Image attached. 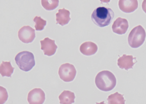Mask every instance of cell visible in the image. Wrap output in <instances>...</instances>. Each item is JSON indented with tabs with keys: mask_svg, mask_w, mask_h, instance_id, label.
<instances>
[{
	"mask_svg": "<svg viewBox=\"0 0 146 104\" xmlns=\"http://www.w3.org/2000/svg\"><path fill=\"white\" fill-rule=\"evenodd\" d=\"M114 17V11L111 9L100 6L95 9L91 14V20L98 27H104L111 24Z\"/></svg>",
	"mask_w": 146,
	"mask_h": 104,
	"instance_id": "6da1fadb",
	"label": "cell"
},
{
	"mask_svg": "<svg viewBox=\"0 0 146 104\" xmlns=\"http://www.w3.org/2000/svg\"><path fill=\"white\" fill-rule=\"evenodd\" d=\"M95 83L97 88L103 92L112 90L116 84L115 77L111 72L104 70L97 74L95 78Z\"/></svg>",
	"mask_w": 146,
	"mask_h": 104,
	"instance_id": "7a4b0ae2",
	"label": "cell"
},
{
	"mask_svg": "<svg viewBox=\"0 0 146 104\" xmlns=\"http://www.w3.org/2000/svg\"><path fill=\"white\" fill-rule=\"evenodd\" d=\"M15 61L20 69L26 72L30 71L35 65L34 55L29 51H22L17 53Z\"/></svg>",
	"mask_w": 146,
	"mask_h": 104,
	"instance_id": "3957f363",
	"label": "cell"
},
{
	"mask_svg": "<svg viewBox=\"0 0 146 104\" xmlns=\"http://www.w3.org/2000/svg\"><path fill=\"white\" fill-rule=\"evenodd\" d=\"M146 33L141 25L134 27L131 31L128 37V42L132 48H138L143 45L146 39Z\"/></svg>",
	"mask_w": 146,
	"mask_h": 104,
	"instance_id": "277c9868",
	"label": "cell"
},
{
	"mask_svg": "<svg viewBox=\"0 0 146 104\" xmlns=\"http://www.w3.org/2000/svg\"><path fill=\"white\" fill-rule=\"evenodd\" d=\"M76 70L74 66L69 63L62 64L58 69L59 77L66 83L73 81L76 77Z\"/></svg>",
	"mask_w": 146,
	"mask_h": 104,
	"instance_id": "5b68a950",
	"label": "cell"
},
{
	"mask_svg": "<svg viewBox=\"0 0 146 104\" xmlns=\"http://www.w3.org/2000/svg\"><path fill=\"white\" fill-rule=\"evenodd\" d=\"M18 37L20 40L23 43H32L35 38V31L29 25L23 26L18 31Z\"/></svg>",
	"mask_w": 146,
	"mask_h": 104,
	"instance_id": "8992f818",
	"label": "cell"
},
{
	"mask_svg": "<svg viewBox=\"0 0 146 104\" xmlns=\"http://www.w3.org/2000/svg\"><path fill=\"white\" fill-rule=\"evenodd\" d=\"M45 101V94L41 88H34L29 92L27 101L29 104H43Z\"/></svg>",
	"mask_w": 146,
	"mask_h": 104,
	"instance_id": "52a82bcc",
	"label": "cell"
},
{
	"mask_svg": "<svg viewBox=\"0 0 146 104\" xmlns=\"http://www.w3.org/2000/svg\"><path fill=\"white\" fill-rule=\"evenodd\" d=\"M40 42L41 50L43 51L45 55L51 56L56 53L58 46L55 44L54 40L46 37Z\"/></svg>",
	"mask_w": 146,
	"mask_h": 104,
	"instance_id": "ba28073f",
	"label": "cell"
},
{
	"mask_svg": "<svg viewBox=\"0 0 146 104\" xmlns=\"http://www.w3.org/2000/svg\"><path fill=\"white\" fill-rule=\"evenodd\" d=\"M129 27L127 20L124 18L118 17L114 21L112 25V29L114 33L118 34H124L127 32Z\"/></svg>",
	"mask_w": 146,
	"mask_h": 104,
	"instance_id": "9c48e42d",
	"label": "cell"
},
{
	"mask_svg": "<svg viewBox=\"0 0 146 104\" xmlns=\"http://www.w3.org/2000/svg\"><path fill=\"white\" fill-rule=\"evenodd\" d=\"M118 5L120 10L123 12L130 13L137 9L138 3L137 0H120Z\"/></svg>",
	"mask_w": 146,
	"mask_h": 104,
	"instance_id": "30bf717a",
	"label": "cell"
},
{
	"mask_svg": "<svg viewBox=\"0 0 146 104\" xmlns=\"http://www.w3.org/2000/svg\"><path fill=\"white\" fill-rule=\"evenodd\" d=\"M136 58H133L132 55H127L123 54L122 56L119 58L117 60V65L121 69H125V70L132 69L135 64L137 62H134V59H136Z\"/></svg>",
	"mask_w": 146,
	"mask_h": 104,
	"instance_id": "8fae6325",
	"label": "cell"
},
{
	"mask_svg": "<svg viewBox=\"0 0 146 104\" xmlns=\"http://www.w3.org/2000/svg\"><path fill=\"white\" fill-rule=\"evenodd\" d=\"M70 15V11L65 8L59 9L56 14V24H59L62 26L67 25L71 20Z\"/></svg>",
	"mask_w": 146,
	"mask_h": 104,
	"instance_id": "7c38bea8",
	"label": "cell"
},
{
	"mask_svg": "<svg viewBox=\"0 0 146 104\" xmlns=\"http://www.w3.org/2000/svg\"><path fill=\"white\" fill-rule=\"evenodd\" d=\"M80 52L86 56L93 55L98 50L97 45L91 41L83 43L80 47Z\"/></svg>",
	"mask_w": 146,
	"mask_h": 104,
	"instance_id": "4fadbf2b",
	"label": "cell"
},
{
	"mask_svg": "<svg viewBox=\"0 0 146 104\" xmlns=\"http://www.w3.org/2000/svg\"><path fill=\"white\" fill-rule=\"evenodd\" d=\"M74 93L70 90H64L58 96L60 104H72L74 103Z\"/></svg>",
	"mask_w": 146,
	"mask_h": 104,
	"instance_id": "5bb4252c",
	"label": "cell"
},
{
	"mask_svg": "<svg viewBox=\"0 0 146 104\" xmlns=\"http://www.w3.org/2000/svg\"><path fill=\"white\" fill-rule=\"evenodd\" d=\"M15 68L11 65L10 61H2L0 65V73L2 77H11Z\"/></svg>",
	"mask_w": 146,
	"mask_h": 104,
	"instance_id": "9a60e30c",
	"label": "cell"
},
{
	"mask_svg": "<svg viewBox=\"0 0 146 104\" xmlns=\"http://www.w3.org/2000/svg\"><path fill=\"white\" fill-rule=\"evenodd\" d=\"M124 95L116 92L111 94L107 98L108 104H125V100L124 98Z\"/></svg>",
	"mask_w": 146,
	"mask_h": 104,
	"instance_id": "2e32d148",
	"label": "cell"
},
{
	"mask_svg": "<svg viewBox=\"0 0 146 104\" xmlns=\"http://www.w3.org/2000/svg\"><path fill=\"white\" fill-rule=\"evenodd\" d=\"M41 4L42 7L47 10H52L56 9L59 5L58 0H42Z\"/></svg>",
	"mask_w": 146,
	"mask_h": 104,
	"instance_id": "e0dca14e",
	"label": "cell"
},
{
	"mask_svg": "<svg viewBox=\"0 0 146 104\" xmlns=\"http://www.w3.org/2000/svg\"><path fill=\"white\" fill-rule=\"evenodd\" d=\"M33 21L35 23V28L36 31H42L44 29L47 24V21L41 18L40 16H36L33 19Z\"/></svg>",
	"mask_w": 146,
	"mask_h": 104,
	"instance_id": "ac0fdd59",
	"label": "cell"
},
{
	"mask_svg": "<svg viewBox=\"0 0 146 104\" xmlns=\"http://www.w3.org/2000/svg\"><path fill=\"white\" fill-rule=\"evenodd\" d=\"M0 87H1V97H0L1 102H0V104H3L6 102L7 99H8V93L7 92V90L2 87V86H1Z\"/></svg>",
	"mask_w": 146,
	"mask_h": 104,
	"instance_id": "d6986e66",
	"label": "cell"
},
{
	"mask_svg": "<svg viewBox=\"0 0 146 104\" xmlns=\"http://www.w3.org/2000/svg\"><path fill=\"white\" fill-rule=\"evenodd\" d=\"M141 7L144 12L146 14V0H144L143 1Z\"/></svg>",
	"mask_w": 146,
	"mask_h": 104,
	"instance_id": "ffe728a7",
	"label": "cell"
},
{
	"mask_svg": "<svg viewBox=\"0 0 146 104\" xmlns=\"http://www.w3.org/2000/svg\"><path fill=\"white\" fill-rule=\"evenodd\" d=\"M96 104H106L105 103V102L104 101H103L101 102L100 103H98V102H96Z\"/></svg>",
	"mask_w": 146,
	"mask_h": 104,
	"instance_id": "44dd1931",
	"label": "cell"
}]
</instances>
